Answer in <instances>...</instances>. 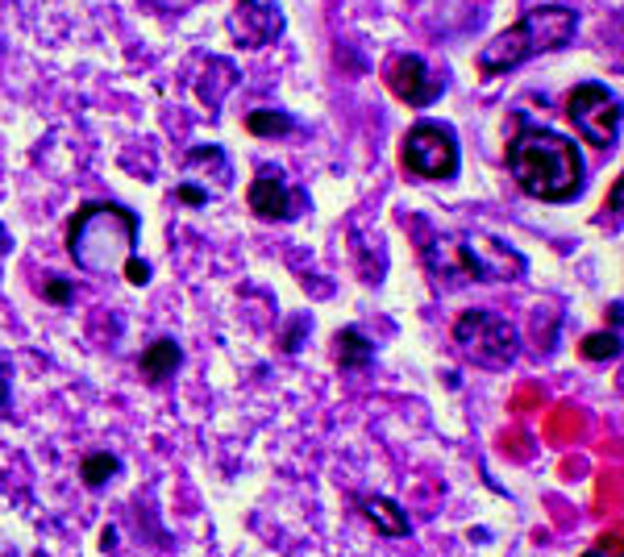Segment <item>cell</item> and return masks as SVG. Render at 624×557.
<instances>
[{"label":"cell","mask_w":624,"mask_h":557,"mask_svg":"<svg viewBox=\"0 0 624 557\" xmlns=\"http://www.w3.org/2000/svg\"><path fill=\"white\" fill-rule=\"evenodd\" d=\"M508 171L524 196L545 200V205H570L587 187L579 146L538 125H520L517 138L508 142Z\"/></svg>","instance_id":"1"},{"label":"cell","mask_w":624,"mask_h":557,"mask_svg":"<svg viewBox=\"0 0 624 557\" xmlns=\"http://www.w3.org/2000/svg\"><path fill=\"white\" fill-rule=\"evenodd\" d=\"M425 270L437 291H458L466 283H512L529 270V258L487 233H437L420 246Z\"/></svg>","instance_id":"2"},{"label":"cell","mask_w":624,"mask_h":557,"mask_svg":"<svg viewBox=\"0 0 624 557\" xmlns=\"http://www.w3.org/2000/svg\"><path fill=\"white\" fill-rule=\"evenodd\" d=\"M138 212L125 205H83L71 221H67V254L76 258L80 270L92 275H108L122 270V263L138 246Z\"/></svg>","instance_id":"3"},{"label":"cell","mask_w":624,"mask_h":557,"mask_svg":"<svg viewBox=\"0 0 624 557\" xmlns=\"http://www.w3.org/2000/svg\"><path fill=\"white\" fill-rule=\"evenodd\" d=\"M575 30H579V13H570L566 4L529 9L517 25H508L504 34H496L478 50V71L483 76H499V71L524 67V62L545 55V50H562L566 42L575 38Z\"/></svg>","instance_id":"4"},{"label":"cell","mask_w":624,"mask_h":557,"mask_svg":"<svg viewBox=\"0 0 624 557\" xmlns=\"http://www.w3.org/2000/svg\"><path fill=\"white\" fill-rule=\"evenodd\" d=\"M454 346L483 371H508L520 353V337L496 309H466L454 321Z\"/></svg>","instance_id":"5"},{"label":"cell","mask_w":624,"mask_h":557,"mask_svg":"<svg viewBox=\"0 0 624 557\" xmlns=\"http://www.w3.org/2000/svg\"><path fill=\"white\" fill-rule=\"evenodd\" d=\"M400 166L420 184H450L462 171L458 134L441 121H416L400 142Z\"/></svg>","instance_id":"6"},{"label":"cell","mask_w":624,"mask_h":557,"mask_svg":"<svg viewBox=\"0 0 624 557\" xmlns=\"http://www.w3.org/2000/svg\"><path fill=\"white\" fill-rule=\"evenodd\" d=\"M566 117L587 146H596V150L621 146V96L608 92L603 83H575L566 96Z\"/></svg>","instance_id":"7"},{"label":"cell","mask_w":624,"mask_h":557,"mask_svg":"<svg viewBox=\"0 0 624 557\" xmlns=\"http://www.w3.org/2000/svg\"><path fill=\"white\" fill-rule=\"evenodd\" d=\"M246 205L258 221H296L300 212H309V192L291 187L279 166H258V175L250 179Z\"/></svg>","instance_id":"8"},{"label":"cell","mask_w":624,"mask_h":557,"mask_svg":"<svg viewBox=\"0 0 624 557\" xmlns=\"http://www.w3.org/2000/svg\"><path fill=\"white\" fill-rule=\"evenodd\" d=\"M383 83L392 88L395 101H404L408 108H429L446 92V80L437 71H429V62L420 55H392L388 67H383Z\"/></svg>","instance_id":"9"},{"label":"cell","mask_w":624,"mask_h":557,"mask_svg":"<svg viewBox=\"0 0 624 557\" xmlns=\"http://www.w3.org/2000/svg\"><path fill=\"white\" fill-rule=\"evenodd\" d=\"M229 34L238 46L250 50H263L284 34V13H279V0H238L233 18H229Z\"/></svg>","instance_id":"10"},{"label":"cell","mask_w":624,"mask_h":557,"mask_svg":"<svg viewBox=\"0 0 624 557\" xmlns=\"http://www.w3.org/2000/svg\"><path fill=\"white\" fill-rule=\"evenodd\" d=\"M333 362L342 371H367L374 362V341L362 329L346 325V329L333 333Z\"/></svg>","instance_id":"11"},{"label":"cell","mask_w":624,"mask_h":557,"mask_svg":"<svg viewBox=\"0 0 624 557\" xmlns=\"http://www.w3.org/2000/svg\"><path fill=\"white\" fill-rule=\"evenodd\" d=\"M184 367V350H180V341L175 337H159V341H150L138 358V371L150 379V383H166L171 374Z\"/></svg>","instance_id":"12"},{"label":"cell","mask_w":624,"mask_h":557,"mask_svg":"<svg viewBox=\"0 0 624 557\" xmlns=\"http://www.w3.org/2000/svg\"><path fill=\"white\" fill-rule=\"evenodd\" d=\"M362 517L371 520L374 529L383 533V537H408L413 533V520H408V512L395 503V499H388V496H367L362 503Z\"/></svg>","instance_id":"13"},{"label":"cell","mask_w":624,"mask_h":557,"mask_svg":"<svg viewBox=\"0 0 624 557\" xmlns=\"http://www.w3.org/2000/svg\"><path fill=\"white\" fill-rule=\"evenodd\" d=\"M117 475H122V457L108 454V450H96V454H88L80 462V478L88 491H104Z\"/></svg>","instance_id":"14"},{"label":"cell","mask_w":624,"mask_h":557,"mask_svg":"<svg viewBox=\"0 0 624 557\" xmlns=\"http://www.w3.org/2000/svg\"><path fill=\"white\" fill-rule=\"evenodd\" d=\"M246 129L254 138H284V134H296L300 125L284 108H254V113H246Z\"/></svg>","instance_id":"15"},{"label":"cell","mask_w":624,"mask_h":557,"mask_svg":"<svg viewBox=\"0 0 624 557\" xmlns=\"http://www.w3.org/2000/svg\"><path fill=\"white\" fill-rule=\"evenodd\" d=\"M579 353L587 362H612V358H621V333L608 329V333H587L582 337Z\"/></svg>","instance_id":"16"},{"label":"cell","mask_w":624,"mask_h":557,"mask_svg":"<svg viewBox=\"0 0 624 557\" xmlns=\"http://www.w3.org/2000/svg\"><path fill=\"white\" fill-rule=\"evenodd\" d=\"M196 166L217 171L221 187H229V179H233V171H229V159H226V150H221V146H196V150L187 154V171H196Z\"/></svg>","instance_id":"17"},{"label":"cell","mask_w":624,"mask_h":557,"mask_svg":"<svg viewBox=\"0 0 624 557\" xmlns=\"http://www.w3.org/2000/svg\"><path fill=\"white\" fill-rule=\"evenodd\" d=\"M38 291H42V300H46V304H55V309H67V304H71V295H76L71 279H62V275H50V279H42Z\"/></svg>","instance_id":"18"},{"label":"cell","mask_w":624,"mask_h":557,"mask_svg":"<svg viewBox=\"0 0 624 557\" xmlns=\"http://www.w3.org/2000/svg\"><path fill=\"white\" fill-rule=\"evenodd\" d=\"M122 275L134 283V288H146V283H150V263L138 258V254H129V258L122 263Z\"/></svg>","instance_id":"19"},{"label":"cell","mask_w":624,"mask_h":557,"mask_svg":"<svg viewBox=\"0 0 624 557\" xmlns=\"http://www.w3.org/2000/svg\"><path fill=\"white\" fill-rule=\"evenodd\" d=\"M175 200L187 208H205L208 205V192L200 184H192V179H184V184L175 187Z\"/></svg>","instance_id":"20"},{"label":"cell","mask_w":624,"mask_h":557,"mask_svg":"<svg viewBox=\"0 0 624 557\" xmlns=\"http://www.w3.org/2000/svg\"><path fill=\"white\" fill-rule=\"evenodd\" d=\"M312 329V321H309V316H296V325H291V329H288V337H284V350H288V353H296V350H300V333H309Z\"/></svg>","instance_id":"21"},{"label":"cell","mask_w":624,"mask_h":557,"mask_svg":"<svg viewBox=\"0 0 624 557\" xmlns=\"http://www.w3.org/2000/svg\"><path fill=\"white\" fill-rule=\"evenodd\" d=\"M9 379H13V367H9V358L0 353V416L9 413Z\"/></svg>","instance_id":"22"},{"label":"cell","mask_w":624,"mask_h":557,"mask_svg":"<svg viewBox=\"0 0 624 557\" xmlns=\"http://www.w3.org/2000/svg\"><path fill=\"white\" fill-rule=\"evenodd\" d=\"M621 179H616V184H612V196H608V208H603V212H612V217H621Z\"/></svg>","instance_id":"23"},{"label":"cell","mask_w":624,"mask_h":557,"mask_svg":"<svg viewBox=\"0 0 624 557\" xmlns=\"http://www.w3.org/2000/svg\"><path fill=\"white\" fill-rule=\"evenodd\" d=\"M9 250H13V233L0 225V254H9Z\"/></svg>","instance_id":"24"},{"label":"cell","mask_w":624,"mask_h":557,"mask_svg":"<svg viewBox=\"0 0 624 557\" xmlns=\"http://www.w3.org/2000/svg\"><path fill=\"white\" fill-rule=\"evenodd\" d=\"M113 541H117V529H104V533H101V545H104V554H108V549H113Z\"/></svg>","instance_id":"25"},{"label":"cell","mask_w":624,"mask_h":557,"mask_svg":"<svg viewBox=\"0 0 624 557\" xmlns=\"http://www.w3.org/2000/svg\"><path fill=\"white\" fill-rule=\"evenodd\" d=\"M579 557H608V545H603V537H600V545H596V549H587V554H579Z\"/></svg>","instance_id":"26"}]
</instances>
